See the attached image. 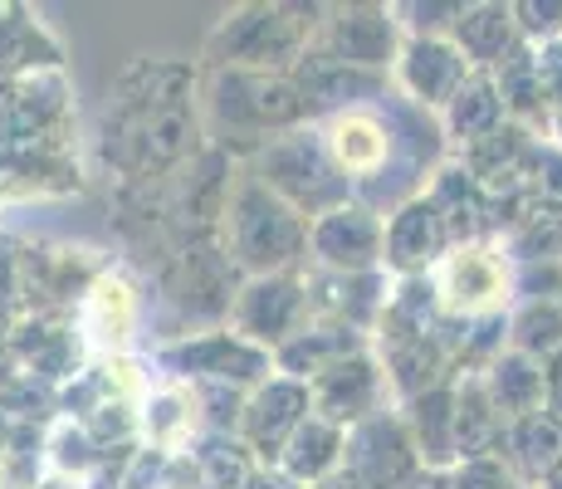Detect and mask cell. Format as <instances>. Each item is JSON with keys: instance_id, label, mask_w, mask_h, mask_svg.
I'll return each mask as SVG.
<instances>
[{"instance_id": "obj_28", "label": "cell", "mask_w": 562, "mask_h": 489, "mask_svg": "<svg viewBox=\"0 0 562 489\" xmlns=\"http://www.w3.org/2000/svg\"><path fill=\"white\" fill-rule=\"evenodd\" d=\"M533 69H538V84H543L548 108H562V35L533 45Z\"/></svg>"}, {"instance_id": "obj_34", "label": "cell", "mask_w": 562, "mask_h": 489, "mask_svg": "<svg viewBox=\"0 0 562 489\" xmlns=\"http://www.w3.org/2000/svg\"><path fill=\"white\" fill-rule=\"evenodd\" d=\"M558 309H562V293H558Z\"/></svg>"}, {"instance_id": "obj_30", "label": "cell", "mask_w": 562, "mask_h": 489, "mask_svg": "<svg viewBox=\"0 0 562 489\" xmlns=\"http://www.w3.org/2000/svg\"><path fill=\"white\" fill-rule=\"evenodd\" d=\"M450 475H456V470H420L406 489H450Z\"/></svg>"}, {"instance_id": "obj_7", "label": "cell", "mask_w": 562, "mask_h": 489, "mask_svg": "<svg viewBox=\"0 0 562 489\" xmlns=\"http://www.w3.org/2000/svg\"><path fill=\"white\" fill-rule=\"evenodd\" d=\"M313 323V299H308V275H259L245 279L235 289L231 303V333H240L245 343L265 347H284L289 338H299Z\"/></svg>"}, {"instance_id": "obj_10", "label": "cell", "mask_w": 562, "mask_h": 489, "mask_svg": "<svg viewBox=\"0 0 562 489\" xmlns=\"http://www.w3.org/2000/svg\"><path fill=\"white\" fill-rule=\"evenodd\" d=\"M386 401H392V387H386V373L376 367L372 347L342 357V363H333L328 373H318L308 382V411L323 421H333V426H342V431L362 426L367 416L392 411Z\"/></svg>"}, {"instance_id": "obj_18", "label": "cell", "mask_w": 562, "mask_h": 489, "mask_svg": "<svg viewBox=\"0 0 562 489\" xmlns=\"http://www.w3.org/2000/svg\"><path fill=\"white\" fill-rule=\"evenodd\" d=\"M406 431L411 445H416V460L420 470H456L460 455H456V382H440L420 397L406 401Z\"/></svg>"}, {"instance_id": "obj_19", "label": "cell", "mask_w": 562, "mask_h": 489, "mask_svg": "<svg viewBox=\"0 0 562 489\" xmlns=\"http://www.w3.org/2000/svg\"><path fill=\"white\" fill-rule=\"evenodd\" d=\"M367 333L358 329H348V323H308L299 338H289L284 347H274V373L279 377H294V382H313L318 373H328L333 363H342V357H352V353H367Z\"/></svg>"}, {"instance_id": "obj_14", "label": "cell", "mask_w": 562, "mask_h": 489, "mask_svg": "<svg viewBox=\"0 0 562 489\" xmlns=\"http://www.w3.org/2000/svg\"><path fill=\"white\" fill-rule=\"evenodd\" d=\"M450 249V231L440 221V211L426 201V191L406 196L392 211L382 235V275L392 279H426L440 265V255Z\"/></svg>"}, {"instance_id": "obj_11", "label": "cell", "mask_w": 562, "mask_h": 489, "mask_svg": "<svg viewBox=\"0 0 562 489\" xmlns=\"http://www.w3.org/2000/svg\"><path fill=\"white\" fill-rule=\"evenodd\" d=\"M342 470L362 489H406L420 475L406 421L396 411H382V416H367L362 426H352L348 445H342Z\"/></svg>"}, {"instance_id": "obj_26", "label": "cell", "mask_w": 562, "mask_h": 489, "mask_svg": "<svg viewBox=\"0 0 562 489\" xmlns=\"http://www.w3.org/2000/svg\"><path fill=\"white\" fill-rule=\"evenodd\" d=\"M562 347V309L558 299H528L524 309L509 319V353H524L533 357V363H543V357H553Z\"/></svg>"}, {"instance_id": "obj_21", "label": "cell", "mask_w": 562, "mask_h": 489, "mask_svg": "<svg viewBox=\"0 0 562 489\" xmlns=\"http://www.w3.org/2000/svg\"><path fill=\"white\" fill-rule=\"evenodd\" d=\"M342 445H348V431L308 411L304 426H299L294 436H289L284 451H279V465H274V470L284 475L289 485L313 489L318 480H328V475L342 470Z\"/></svg>"}, {"instance_id": "obj_31", "label": "cell", "mask_w": 562, "mask_h": 489, "mask_svg": "<svg viewBox=\"0 0 562 489\" xmlns=\"http://www.w3.org/2000/svg\"><path fill=\"white\" fill-rule=\"evenodd\" d=\"M313 489H362L358 480H352V475L348 470H338V475H328V480H318V485H313Z\"/></svg>"}, {"instance_id": "obj_33", "label": "cell", "mask_w": 562, "mask_h": 489, "mask_svg": "<svg viewBox=\"0 0 562 489\" xmlns=\"http://www.w3.org/2000/svg\"><path fill=\"white\" fill-rule=\"evenodd\" d=\"M538 489H562V470L553 475V480H543V485H538Z\"/></svg>"}, {"instance_id": "obj_23", "label": "cell", "mask_w": 562, "mask_h": 489, "mask_svg": "<svg viewBox=\"0 0 562 489\" xmlns=\"http://www.w3.org/2000/svg\"><path fill=\"white\" fill-rule=\"evenodd\" d=\"M480 382H484V391H490L494 411H499L509 426L524 421V416H533V411H543V363H533V357L499 353L480 373Z\"/></svg>"}, {"instance_id": "obj_1", "label": "cell", "mask_w": 562, "mask_h": 489, "mask_svg": "<svg viewBox=\"0 0 562 489\" xmlns=\"http://www.w3.org/2000/svg\"><path fill=\"white\" fill-rule=\"evenodd\" d=\"M221 245L250 279L259 275H294L308 259V221L284 205L255 171L231 181V201H225Z\"/></svg>"}, {"instance_id": "obj_2", "label": "cell", "mask_w": 562, "mask_h": 489, "mask_svg": "<svg viewBox=\"0 0 562 489\" xmlns=\"http://www.w3.org/2000/svg\"><path fill=\"white\" fill-rule=\"evenodd\" d=\"M318 15L304 5H240L205 35V59L215 69L294 74L318 35Z\"/></svg>"}, {"instance_id": "obj_15", "label": "cell", "mask_w": 562, "mask_h": 489, "mask_svg": "<svg viewBox=\"0 0 562 489\" xmlns=\"http://www.w3.org/2000/svg\"><path fill=\"white\" fill-rule=\"evenodd\" d=\"M323 147H328L333 167L342 171V181H372L386 171V162L396 157V123L372 108H348V113H333L323 123Z\"/></svg>"}, {"instance_id": "obj_4", "label": "cell", "mask_w": 562, "mask_h": 489, "mask_svg": "<svg viewBox=\"0 0 562 489\" xmlns=\"http://www.w3.org/2000/svg\"><path fill=\"white\" fill-rule=\"evenodd\" d=\"M201 118L191 103L181 108H117L108 123L103 152L127 181H157L167 171L196 162Z\"/></svg>"}, {"instance_id": "obj_27", "label": "cell", "mask_w": 562, "mask_h": 489, "mask_svg": "<svg viewBox=\"0 0 562 489\" xmlns=\"http://www.w3.org/2000/svg\"><path fill=\"white\" fill-rule=\"evenodd\" d=\"M450 489H524L504 460H464L450 475Z\"/></svg>"}, {"instance_id": "obj_29", "label": "cell", "mask_w": 562, "mask_h": 489, "mask_svg": "<svg viewBox=\"0 0 562 489\" xmlns=\"http://www.w3.org/2000/svg\"><path fill=\"white\" fill-rule=\"evenodd\" d=\"M543 411L562 421V347L553 357H543Z\"/></svg>"}, {"instance_id": "obj_3", "label": "cell", "mask_w": 562, "mask_h": 489, "mask_svg": "<svg viewBox=\"0 0 562 489\" xmlns=\"http://www.w3.org/2000/svg\"><path fill=\"white\" fill-rule=\"evenodd\" d=\"M205 113L221 133L259 137L269 133H294L313 118V103L304 98L294 74H250V69H215L211 89H205Z\"/></svg>"}, {"instance_id": "obj_6", "label": "cell", "mask_w": 562, "mask_h": 489, "mask_svg": "<svg viewBox=\"0 0 562 489\" xmlns=\"http://www.w3.org/2000/svg\"><path fill=\"white\" fill-rule=\"evenodd\" d=\"M436 313L450 323H484V319H504L514 299V269L509 255L490 241L474 245H450L440 255V265L426 275Z\"/></svg>"}, {"instance_id": "obj_8", "label": "cell", "mask_w": 562, "mask_h": 489, "mask_svg": "<svg viewBox=\"0 0 562 489\" xmlns=\"http://www.w3.org/2000/svg\"><path fill=\"white\" fill-rule=\"evenodd\" d=\"M406 35L396 25V15L386 5H338L323 10L318 35H313V54L333 64H348V69L362 74H386L402 54Z\"/></svg>"}, {"instance_id": "obj_22", "label": "cell", "mask_w": 562, "mask_h": 489, "mask_svg": "<svg viewBox=\"0 0 562 489\" xmlns=\"http://www.w3.org/2000/svg\"><path fill=\"white\" fill-rule=\"evenodd\" d=\"M509 460L518 485H543L562 470V421L548 416V411H533V416L514 421L509 436H504V455Z\"/></svg>"}, {"instance_id": "obj_17", "label": "cell", "mask_w": 562, "mask_h": 489, "mask_svg": "<svg viewBox=\"0 0 562 489\" xmlns=\"http://www.w3.org/2000/svg\"><path fill=\"white\" fill-rule=\"evenodd\" d=\"M137 329V293L123 275H99L79 303V343L93 357H123Z\"/></svg>"}, {"instance_id": "obj_12", "label": "cell", "mask_w": 562, "mask_h": 489, "mask_svg": "<svg viewBox=\"0 0 562 489\" xmlns=\"http://www.w3.org/2000/svg\"><path fill=\"white\" fill-rule=\"evenodd\" d=\"M161 363L177 377H191V382H211V387H259L265 377H274V357L265 347L245 343L240 333H201V338H187L177 347L161 353Z\"/></svg>"}, {"instance_id": "obj_24", "label": "cell", "mask_w": 562, "mask_h": 489, "mask_svg": "<svg viewBox=\"0 0 562 489\" xmlns=\"http://www.w3.org/2000/svg\"><path fill=\"white\" fill-rule=\"evenodd\" d=\"M504 123H509V118H504L494 74H470V79L460 84V93L446 103V113H440V133H450L464 147L480 143V137H490L494 127H504Z\"/></svg>"}, {"instance_id": "obj_13", "label": "cell", "mask_w": 562, "mask_h": 489, "mask_svg": "<svg viewBox=\"0 0 562 489\" xmlns=\"http://www.w3.org/2000/svg\"><path fill=\"white\" fill-rule=\"evenodd\" d=\"M308 416V387L294 377H265L255 387V397H245V416H240V445L255 455L259 470H274L279 451L289 445L299 426Z\"/></svg>"}, {"instance_id": "obj_16", "label": "cell", "mask_w": 562, "mask_h": 489, "mask_svg": "<svg viewBox=\"0 0 562 489\" xmlns=\"http://www.w3.org/2000/svg\"><path fill=\"white\" fill-rule=\"evenodd\" d=\"M396 74V93L406 98V103L426 108V113H446V103L460 93V84L470 79V64H464V54L450 45V40H406L402 54H396L392 64Z\"/></svg>"}, {"instance_id": "obj_9", "label": "cell", "mask_w": 562, "mask_h": 489, "mask_svg": "<svg viewBox=\"0 0 562 489\" xmlns=\"http://www.w3.org/2000/svg\"><path fill=\"white\" fill-rule=\"evenodd\" d=\"M382 235L386 221L376 215V205L348 201L308 221V259L328 275H372L382 269Z\"/></svg>"}, {"instance_id": "obj_32", "label": "cell", "mask_w": 562, "mask_h": 489, "mask_svg": "<svg viewBox=\"0 0 562 489\" xmlns=\"http://www.w3.org/2000/svg\"><path fill=\"white\" fill-rule=\"evenodd\" d=\"M553 133H558V152H562V108H553Z\"/></svg>"}, {"instance_id": "obj_25", "label": "cell", "mask_w": 562, "mask_h": 489, "mask_svg": "<svg viewBox=\"0 0 562 489\" xmlns=\"http://www.w3.org/2000/svg\"><path fill=\"white\" fill-rule=\"evenodd\" d=\"M196 401H191V387H161L143 401V436L153 441V451H187L191 431H196Z\"/></svg>"}, {"instance_id": "obj_5", "label": "cell", "mask_w": 562, "mask_h": 489, "mask_svg": "<svg viewBox=\"0 0 562 489\" xmlns=\"http://www.w3.org/2000/svg\"><path fill=\"white\" fill-rule=\"evenodd\" d=\"M255 177L265 181V187L274 191L284 205H294L304 221H318V215L358 201L352 187L342 181V171L333 167L323 137L304 133V127L269 137V143L259 147V157H255Z\"/></svg>"}, {"instance_id": "obj_20", "label": "cell", "mask_w": 562, "mask_h": 489, "mask_svg": "<svg viewBox=\"0 0 562 489\" xmlns=\"http://www.w3.org/2000/svg\"><path fill=\"white\" fill-rule=\"evenodd\" d=\"M450 45L464 54V64H470L474 74H494L518 45H524L514 5H464L456 30H450Z\"/></svg>"}]
</instances>
